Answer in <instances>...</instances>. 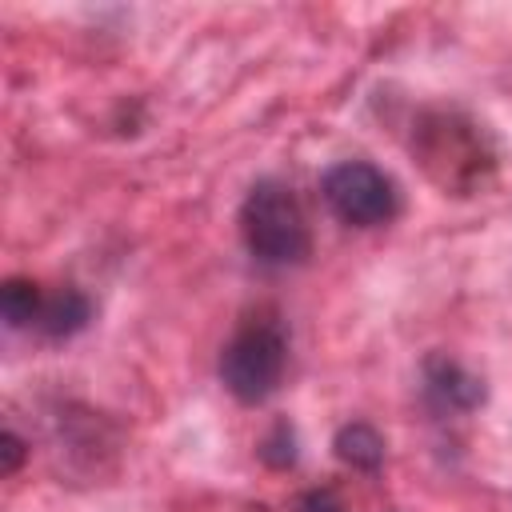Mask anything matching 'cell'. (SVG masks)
Returning <instances> with one entry per match:
<instances>
[{
  "mask_svg": "<svg viewBox=\"0 0 512 512\" xmlns=\"http://www.w3.org/2000/svg\"><path fill=\"white\" fill-rule=\"evenodd\" d=\"M240 236L260 264L288 268L312 252L300 200L280 180H256L240 204Z\"/></svg>",
  "mask_w": 512,
  "mask_h": 512,
  "instance_id": "obj_1",
  "label": "cell"
},
{
  "mask_svg": "<svg viewBox=\"0 0 512 512\" xmlns=\"http://www.w3.org/2000/svg\"><path fill=\"white\" fill-rule=\"evenodd\" d=\"M288 364V340L276 324H244L220 352V384L240 404H264Z\"/></svg>",
  "mask_w": 512,
  "mask_h": 512,
  "instance_id": "obj_2",
  "label": "cell"
},
{
  "mask_svg": "<svg viewBox=\"0 0 512 512\" xmlns=\"http://www.w3.org/2000/svg\"><path fill=\"white\" fill-rule=\"evenodd\" d=\"M320 192H324L328 208L352 228H376L396 216V188L368 160L332 164L320 180Z\"/></svg>",
  "mask_w": 512,
  "mask_h": 512,
  "instance_id": "obj_3",
  "label": "cell"
},
{
  "mask_svg": "<svg viewBox=\"0 0 512 512\" xmlns=\"http://www.w3.org/2000/svg\"><path fill=\"white\" fill-rule=\"evenodd\" d=\"M416 132H420V156H424V168H428L432 176L440 172L444 156H452V160H448L444 188H464V184H472L468 168H464L456 156H464L472 168H484V164H488V152L480 148L472 124H464V120H456V116H432V120H424Z\"/></svg>",
  "mask_w": 512,
  "mask_h": 512,
  "instance_id": "obj_4",
  "label": "cell"
},
{
  "mask_svg": "<svg viewBox=\"0 0 512 512\" xmlns=\"http://www.w3.org/2000/svg\"><path fill=\"white\" fill-rule=\"evenodd\" d=\"M424 392L436 408L444 412H472L484 404L488 388L476 372H468L460 360L444 356V352H432L424 356Z\"/></svg>",
  "mask_w": 512,
  "mask_h": 512,
  "instance_id": "obj_5",
  "label": "cell"
},
{
  "mask_svg": "<svg viewBox=\"0 0 512 512\" xmlns=\"http://www.w3.org/2000/svg\"><path fill=\"white\" fill-rule=\"evenodd\" d=\"M92 320V300L80 292V288H60L52 296H44V308H40V320L36 328L52 340H68L76 332H84Z\"/></svg>",
  "mask_w": 512,
  "mask_h": 512,
  "instance_id": "obj_6",
  "label": "cell"
},
{
  "mask_svg": "<svg viewBox=\"0 0 512 512\" xmlns=\"http://www.w3.org/2000/svg\"><path fill=\"white\" fill-rule=\"evenodd\" d=\"M384 436L372 428V424H364V420H352V424H344L336 436H332V452H336V460L340 464H348V468H356V472H376L380 464H384Z\"/></svg>",
  "mask_w": 512,
  "mask_h": 512,
  "instance_id": "obj_7",
  "label": "cell"
},
{
  "mask_svg": "<svg viewBox=\"0 0 512 512\" xmlns=\"http://www.w3.org/2000/svg\"><path fill=\"white\" fill-rule=\"evenodd\" d=\"M40 308H44V296L40 288L28 280V276H8L0 284V316L8 328H28L40 320Z\"/></svg>",
  "mask_w": 512,
  "mask_h": 512,
  "instance_id": "obj_8",
  "label": "cell"
},
{
  "mask_svg": "<svg viewBox=\"0 0 512 512\" xmlns=\"http://www.w3.org/2000/svg\"><path fill=\"white\" fill-rule=\"evenodd\" d=\"M256 456L268 464V468H292L296 464V432L288 420H276L268 428V436L256 444Z\"/></svg>",
  "mask_w": 512,
  "mask_h": 512,
  "instance_id": "obj_9",
  "label": "cell"
},
{
  "mask_svg": "<svg viewBox=\"0 0 512 512\" xmlns=\"http://www.w3.org/2000/svg\"><path fill=\"white\" fill-rule=\"evenodd\" d=\"M24 460H28V444H24L12 428H4V432H0V476L20 472Z\"/></svg>",
  "mask_w": 512,
  "mask_h": 512,
  "instance_id": "obj_10",
  "label": "cell"
},
{
  "mask_svg": "<svg viewBox=\"0 0 512 512\" xmlns=\"http://www.w3.org/2000/svg\"><path fill=\"white\" fill-rule=\"evenodd\" d=\"M296 512H344V504H340L336 492H328V488H312V492H304V496L296 500Z\"/></svg>",
  "mask_w": 512,
  "mask_h": 512,
  "instance_id": "obj_11",
  "label": "cell"
}]
</instances>
